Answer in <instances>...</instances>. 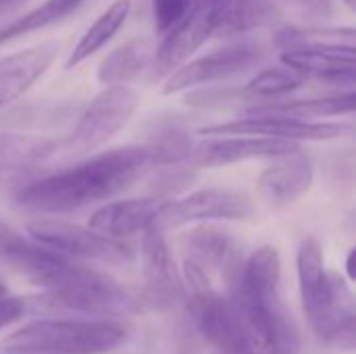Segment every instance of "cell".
<instances>
[{
  "label": "cell",
  "instance_id": "4dcf8cb0",
  "mask_svg": "<svg viewBox=\"0 0 356 354\" xmlns=\"http://www.w3.org/2000/svg\"><path fill=\"white\" fill-rule=\"evenodd\" d=\"M25 313H27V305L23 298L6 296V294L0 296V330L21 321Z\"/></svg>",
  "mask_w": 356,
  "mask_h": 354
},
{
  "label": "cell",
  "instance_id": "7a4b0ae2",
  "mask_svg": "<svg viewBox=\"0 0 356 354\" xmlns=\"http://www.w3.org/2000/svg\"><path fill=\"white\" fill-rule=\"evenodd\" d=\"M229 303L240 315L254 354H300L302 338L282 298L277 248L261 246L242 265L229 263Z\"/></svg>",
  "mask_w": 356,
  "mask_h": 354
},
{
  "label": "cell",
  "instance_id": "d590c367",
  "mask_svg": "<svg viewBox=\"0 0 356 354\" xmlns=\"http://www.w3.org/2000/svg\"><path fill=\"white\" fill-rule=\"evenodd\" d=\"M4 294H6V286H4V284L0 282V296H4Z\"/></svg>",
  "mask_w": 356,
  "mask_h": 354
},
{
  "label": "cell",
  "instance_id": "d6a6232c",
  "mask_svg": "<svg viewBox=\"0 0 356 354\" xmlns=\"http://www.w3.org/2000/svg\"><path fill=\"white\" fill-rule=\"evenodd\" d=\"M355 257H356V252L355 250H350V252H348V259H346V275H348V280H350V282H355L356 280Z\"/></svg>",
  "mask_w": 356,
  "mask_h": 354
},
{
  "label": "cell",
  "instance_id": "8992f818",
  "mask_svg": "<svg viewBox=\"0 0 356 354\" xmlns=\"http://www.w3.org/2000/svg\"><path fill=\"white\" fill-rule=\"evenodd\" d=\"M138 104L140 98L131 88L104 86V90L88 104L71 136L65 140V152L77 156L104 146L127 125Z\"/></svg>",
  "mask_w": 356,
  "mask_h": 354
},
{
  "label": "cell",
  "instance_id": "9a60e30c",
  "mask_svg": "<svg viewBox=\"0 0 356 354\" xmlns=\"http://www.w3.org/2000/svg\"><path fill=\"white\" fill-rule=\"evenodd\" d=\"M315 167L313 159L302 152V148L277 156V163L267 167L259 182V196L273 209H284L296 202L313 184Z\"/></svg>",
  "mask_w": 356,
  "mask_h": 354
},
{
  "label": "cell",
  "instance_id": "3957f363",
  "mask_svg": "<svg viewBox=\"0 0 356 354\" xmlns=\"http://www.w3.org/2000/svg\"><path fill=\"white\" fill-rule=\"evenodd\" d=\"M296 269L302 307L315 334L327 344L353 351L356 344L353 290L340 273L325 269L323 248L317 238L307 236L298 244Z\"/></svg>",
  "mask_w": 356,
  "mask_h": 354
},
{
  "label": "cell",
  "instance_id": "83f0119b",
  "mask_svg": "<svg viewBox=\"0 0 356 354\" xmlns=\"http://www.w3.org/2000/svg\"><path fill=\"white\" fill-rule=\"evenodd\" d=\"M302 83H305V75L292 71L290 67H273L254 75L246 83L244 92L246 96L252 98H280L302 88Z\"/></svg>",
  "mask_w": 356,
  "mask_h": 354
},
{
  "label": "cell",
  "instance_id": "4fadbf2b",
  "mask_svg": "<svg viewBox=\"0 0 356 354\" xmlns=\"http://www.w3.org/2000/svg\"><path fill=\"white\" fill-rule=\"evenodd\" d=\"M350 131L348 123H315V121H296L282 117H248L200 127V136H263L277 140H336Z\"/></svg>",
  "mask_w": 356,
  "mask_h": 354
},
{
  "label": "cell",
  "instance_id": "e0dca14e",
  "mask_svg": "<svg viewBox=\"0 0 356 354\" xmlns=\"http://www.w3.org/2000/svg\"><path fill=\"white\" fill-rule=\"evenodd\" d=\"M58 52L56 42H44L0 58V106L21 98L52 65Z\"/></svg>",
  "mask_w": 356,
  "mask_h": 354
},
{
  "label": "cell",
  "instance_id": "5b68a950",
  "mask_svg": "<svg viewBox=\"0 0 356 354\" xmlns=\"http://www.w3.org/2000/svg\"><path fill=\"white\" fill-rule=\"evenodd\" d=\"M46 300L86 315H119L138 309V300L111 275L71 265L69 261L46 282Z\"/></svg>",
  "mask_w": 356,
  "mask_h": 354
},
{
  "label": "cell",
  "instance_id": "52a82bcc",
  "mask_svg": "<svg viewBox=\"0 0 356 354\" xmlns=\"http://www.w3.org/2000/svg\"><path fill=\"white\" fill-rule=\"evenodd\" d=\"M27 234L38 244L67 257L104 261L123 265L134 261V250L121 240H111L90 227L58 219H33L27 223Z\"/></svg>",
  "mask_w": 356,
  "mask_h": 354
},
{
  "label": "cell",
  "instance_id": "d6986e66",
  "mask_svg": "<svg viewBox=\"0 0 356 354\" xmlns=\"http://www.w3.org/2000/svg\"><path fill=\"white\" fill-rule=\"evenodd\" d=\"M215 17V35L234 38L261 29L280 19L271 0H211Z\"/></svg>",
  "mask_w": 356,
  "mask_h": 354
},
{
  "label": "cell",
  "instance_id": "4316f807",
  "mask_svg": "<svg viewBox=\"0 0 356 354\" xmlns=\"http://www.w3.org/2000/svg\"><path fill=\"white\" fill-rule=\"evenodd\" d=\"M353 27H284L275 31V46L282 50L355 44Z\"/></svg>",
  "mask_w": 356,
  "mask_h": 354
},
{
  "label": "cell",
  "instance_id": "8fae6325",
  "mask_svg": "<svg viewBox=\"0 0 356 354\" xmlns=\"http://www.w3.org/2000/svg\"><path fill=\"white\" fill-rule=\"evenodd\" d=\"M215 35V17L211 0H196L190 13L165 33L152 56V81L169 77L179 69L207 40Z\"/></svg>",
  "mask_w": 356,
  "mask_h": 354
},
{
  "label": "cell",
  "instance_id": "7402d4cb",
  "mask_svg": "<svg viewBox=\"0 0 356 354\" xmlns=\"http://www.w3.org/2000/svg\"><path fill=\"white\" fill-rule=\"evenodd\" d=\"M56 150V142L40 136L0 134V184L40 165Z\"/></svg>",
  "mask_w": 356,
  "mask_h": 354
},
{
  "label": "cell",
  "instance_id": "ba28073f",
  "mask_svg": "<svg viewBox=\"0 0 356 354\" xmlns=\"http://www.w3.org/2000/svg\"><path fill=\"white\" fill-rule=\"evenodd\" d=\"M142 269L146 284L140 296H136L138 309L167 311L184 300V284L167 246L165 230L159 223L142 232Z\"/></svg>",
  "mask_w": 356,
  "mask_h": 354
},
{
  "label": "cell",
  "instance_id": "30bf717a",
  "mask_svg": "<svg viewBox=\"0 0 356 354\" xmlns=\"http://www.w3.org/2000/svg\"><path fill=\"white\" fill-rule=\"evenodd\" d=\"M250 215H252V204L244 194L234 190L207 188V190L192 192L181 200H167L161 207L156 223L163 230H169L186 223L213 221V219L238 221V219H248Z\"/></svg>",
  "mask_w": 356,
  "mask_h": 354
},
{
  "label": "cell",
  "instance_id": "9c48e42d",
  "mask_svg": "<svg viewBox=\"0 0 356 354\" xmlns=\"http://www.w3.org/2000/svg\"><path fill=\"white\" fill-rule=\"evenodd\" d=\"M263 58H265V50L259 44H254L250 40L232 42L223 48H217V50L175 69L167 77L163 94H175L181 90L196 88V86L227 79L232 75H238V73H244V71L257 67Z\"/></svg>",
  "mask_w": 356,
  "mask_h": 354
},
{
  "label": "cell",
  "instance_id": "836d02e7",
  "mask_svg": "<svg viewBox=\"0 0 356 354\" xmlns=\"http://www.w3.org/2000/svg\"><path fill=\"white\" fill-rule=\"evenodd\" d=\"M21 2H25V0H6V8H10V6H17V4H21Z\"/></svg>",
  "mask_w": 356,
  "mask_h": 354
},
{
  "label": "cell",
  "instance_id": "6da1fadb",
  "mask_svg": "<svg viewBox=\"0 0 356 354\" xmlns=\"http://www.w3.org/2000/svg\"><path fill=\"white\" fill-rule=\"evenodd\" d=\"M150 167L146 146L113 148L71 169L23 184L15 192V207L35 215L73 213L131 188Z\"/></svg>",
  "mask_w": 356,
  "mask_h": 354
},
{
  "label": "cell",
  "instance_id": "1f68e13d",
  "mask_svg": "<svg viewBox=\"0 0 356 354\" xmlns=\"http://www.w3.org/2000/svg\"><path fill=\"white\" fill-rule=\"evenodd\" d=\"M300 4L317 15H332V10H334L332 0H300Z\"/></svg>",
  "mask_w": 356,
  "mask_h": 354
},
{
  "label": "cell",
  "instance_id": "f546056e",
  "mask_svg": "<svg viewBox=\"0 0 356 354\" xmlns=\"http://www.w3.org/2000/svg\"><path fill=\"white\" fill-rule=\"evenodd\" d=\"M196 0H152V17L156 33L165 35L173 29L194 6Z\"/></svg>",
  "mask_w": 356,
  "mask_h": 354
},
{
  "label": "cell",
  "instance_id": "cb8c5ba5",
  "mask_svg": "<svg viewBox=\"0 0 356 354\" xmlns=\"http://www.w3.org/2000/svg\"><path fill=\"white\" fill-rule=\"evenodd\" d=\"M150 63V46L144 40H131L113 50L98 67V81L102 86H127Z\"/></svg>",
  "mask_w": 356,
  "mask_h": 354
},
{
  "label": "cell",
  "instance_id": "7c38bea8",
  "mask_svg": "<svg viewBox=\"0 0 356 354\" xmlns=\"http://www.w3.org/2000/svg\"><path fill=\"white\" fill-rule=\"evenodd\" d=\"M298 142L263 138V136H217L215 140H207L194 144L188 165L194 169H215L252 159H277L298 150Z\"/></svg>",
  "mask_w": 356,
  "mask_h": 354
},
{
  "label": "cell",
  "instance_id": "5bb4252c",
  "mask_svg": "<svg viewBox=\"0 0 356 354\" xmlns=\"http://www.w3.org/2000/svg\"><path fill=\"white\" fill-rule=\"evenodd\" d=\"M282 63L292 71L315 77L332 86H355L356 48L355 44L292 48L282 52Z\"/></svg>",
  "mask_w": 356,
  "mask_h": 354
},
{
  "label": "cell",
  "instance_id": "ffe728a7",
  "mask_svg": "<svg viewBox=\"0 0 356 354\" xmlns=\"http://www.w3.org/2000/svg\"><path fill=\"white\" fill-rule=\"evenodd\" d=\"M355 90L325 96V98H309V100H284V102H269V104H254L246 111L248 117H282V119H296V121H313L323 117L336 115H350L355 111Z\"/></svg>",
  "mask_w": 356,
  "mask_h": 354
},
{
  "label": "cell",
  "instance_id": "d4e9b609",
  "mask_svg": "<svg viewBox=\"0 0 356 354\" xmlns=\"http://www.w3.org/2000/svg\"><path fill=\"white\" fill-rule=\"evenodd\" d=\"M144 146L150 154L152 167H167V165L188 163L194 148V140L192 134L179 121L169 119V121H161L154 127L148 144Z\"/></svg>",
  "mask_w": 356,
  "mask_h": 354
},
{
  "label": "cell",
  "instance_id": "277c9868",
  "mask_svg": "<svg viewBox=\"0 0 356 354\" xmlns=\"http://www.w3.org/2000/svg\"><path fill=\"white\" fill-rule=\"evenodd\" d=\"M125 340V328L115 321L40 319L10 334L0 348L13 354H104Z\"/></svg>",
  "mask_w": 356,
  "mask_h": 354
},
{
  "label": "cell",
  "instance_id": "ac0fdd59",
  "mask_svg": "<svg viewBox=\"0 0 356 354\" xmlns=\"http://www.w3.org/2000/svg\"><path fill=\"white\" fill-rule=\"evenodd\" d=\"M165 202L156 198H129L100 207L90 217V230L111 240H125L142 234L148 225L156 223L161 207Z\"/></svg>",
  "mask_w": 356,
  "mask_h": 354
},
{
  "label": "cell",
  "instance_id": "f1b7e54d",
  "mask_svg": "<svg viewBox=\"0 0 356 354\" xmlns=\"http://www.w3.org/2000/svg\"><path fill=\"white\" fill-rule=\"evenodd\" d=\"M194 179H196L194 167L181 169L179 165H167L152 182V198L167 202L173 196H177L179 192H184L186 188H190L194 184Z\"/></svg>",
  "mask_w": 356,
  "mask_h": 354
},
{
  "label": "cell",
  "instance_id": "44dd1931",
  "mask_svg": "<svg viewBox=\"0 0 356 354\" xmlns=\"http://www.w3.org/2000/svg\"><path fill=\"white\" fill-rule=\"evenodd\" d=\"M181 252L186 263H192L207 273L229 265L238 257L234 252L232 236L213 225H198L184 234Z\"/></svg>",
  "mask_w": 356,
  "mask_h": 354
},
{
  "label": "cell",
  "instance_id": "8d00e7d4",
  "mask_svg": "<svg viewBox=\"0 0 356 354\" xmlns=\"http://www.w3.org/2000/svg\"><path fill=\"white\" fill-rule=\"evenodd\" d=\"M2 8H6V0H0V10H2Z\"/></svg>",
  "mask_w": 356,
  "mask_h": 354
},
{
  "label": "cell",
  "instance_id": "484cf974",
  "mask_svg": "<svg viewBox=\"0 0 356 354\" xmlns=\"http://www.w3.org/2000/svg\"><path fill=\"white\" fill-rule=\"evenodd\" d=\"M81 4L83 0H44L40 6H35L33 10L25 13L23 17L10 21L8 25L0 29V46L15 38H21L25 33H31L35 29H44L52 23L63 21L65 17L75 13Z\"/></svg>",
  "mask_w": 356,
  "mask_h": 354
},
{
  "label": "cell",
  "instance_id": "e575fe53",
  "mask_svg": "<svg viewBox=\"0 0 356 354\" xmlns=\"http://www.w3.org/2000/svg\"><path fill=\"white\" fill-rule=\"evenodd\" d=\"M342 2H344V4H346L348 8H355V6H356V0H342Z\"/></svg>",
  "mask_w": 356,
  "mask_h": 354
},
{
  "label": "cell",
  "instance_id": "2e32d148",
  "mask_svg": "<svg viewBox=\"0 0 356 354\" xmlns=\"http://www.w3.org/2000/svg\"><path fill=\"white\" fill-rule=\"evenodd\" d=\"M0 261L23 273L31 284H44L67 263V259L35 240L29 242L0 219Z\"/></svg>",
  "mask_w": 356,
  "mask_h": 354
},
{
  "label": "cell",
  "instance_id": "603a6c76",
  "mask_svg": "<svg viewBox=\"0 0 356 354\" xmlns=\"http://www.w3.org/2000/svg\"><path fill=\"white\" fill-rule=\"evenodd\" d=\"M129 10H131L129 0H115L106 10H102L100 17L86 29V33L81 35V40L77 42V46L69 54L65 69H73V67L81 65L86 58H90L100 48H104L113 40V35L125 25Z\"/></svg>",
  "mask_w": 356,
  "mask_h": 354
}]
</instances>
